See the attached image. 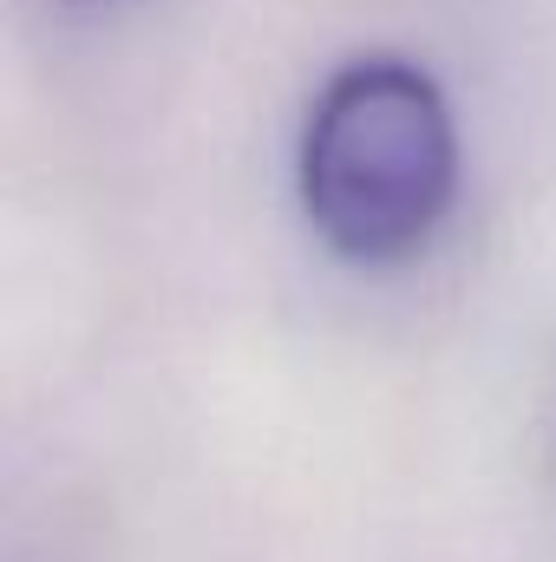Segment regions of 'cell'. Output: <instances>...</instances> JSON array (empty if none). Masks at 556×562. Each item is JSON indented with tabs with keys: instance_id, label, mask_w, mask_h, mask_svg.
I'll list each match as a JSON object with an SVG mask.
<instances>
[{
	"instance_id": "1",
	"label": "cell",
	"mask_w": 556,
	"mask_h": 562,
	"mask_svg": "<svg viewBox=\"0 0 556 562\" xmlns=\"http://www.w3.org/2000/svg\"><path fill=\"white\" fill-rule=\"evenodd\" d=\"M458 183V138L438 86L407 59H354L301 138V203L354 262H400L438 229Z\"/></svg>"
}]
</instances>
